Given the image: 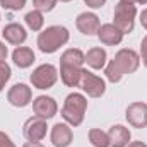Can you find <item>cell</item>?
I'll list each match as a JSON object with an SVG mask.
<instances>
[{"instance_id":"obj_1","label":"cell","mask_w":147,"mask_h":147,"mask_svg":"<svg viewBox=\"0 0 147 147\" xmlns=\"http://www.w3.org/2000/svg\"><path fill=\"white\" fill-rule=\"evenodd\" d=\"M139 65H140V55L130 48H123L115 55L113 60H110L106 63L105 74H106V79L110 82L116 84L121 80L123 75L137 72Z\"/></svg>"},{"instance_id":"obj_2","label":"cell","mask_w":147,"mask_h":147,"mask_svg":"<svg viewBox=\"0 0 147 147\" xmlns=\"http://www.w3.org/2000/svg\"><path fill=\"white\" fill-rule=\"evenodd\" d=\"M70 39V33L65 26H48L38 34V48L41 53H55L65 46Z\"/></svg>"},{"instance_id":"obj_3","label":"cell","mask_w":147,"mask_h":147,"mask_svg":"<svg viewBox=\"0 0 147 147\" xmlns=\"http://www.w3.org/2000/svg\"><path fill=\"white\" fill-rule=\"evenodd\" d=\"M87 110V98L80 92H70L62 106V118L70 127H79L84 121Z\"/></svg>"},{"instance_id":"obj_4","label":"cell","mask_w":147,"mask_h":147,"mask_svg":"<svg viewBox=\"0 0 147 147\" xmlns=\"http://www.w3.org/2000/svg\"><path fill=\"white\" fill-rule=\"evenodd\" d=\"M135 17H137V7L132 2L120 0L115 5V14H113V24L123 33L130 34L135 26Z\"/></svg>"},{"instance_id":"obj_5","label":"cell","mask_w":147,"mask_h":147,"mask_svg":"<svg viewBox=\"0 0 147 147\" xmlns=\"http://www.w3.org/2000/svg\"><path fill=\"white\" fill-rule=\"evenodd\" d=\"M57 80H58V70L51 63H43V65L36 67L33 70V74H31V84H33V87L41 89V91L53 87L57 84Z\"/></svg>"},{"instance_id":"obj_6","label":"cell","mask_w":147,"mask_h":147,"mask_svg":"<svg viewBox=\"0 0 147 147\" xmlns=\"http://www.w3.org/2000/svg\"><path fill=\"white\" fill-rule=\"evenodd\" d=\"M79 87L89 96V98H101L106 92V80L96 74H92L87 69H82Z\"/></svg>"},{"instance_id":"obj_7","label":"cell","mask_w":147,"mask_h":147,"mask_svg":"<svg viewBox=\"0 0 147 147\" xmlns=\"http://www.w3.org/2000/svg\"><path fill=\"white\" fill-rule=\"evenodd\" d=\"M7 101L16 106V108H26L31 101H33V91L28 84L24 82H19V84H14L9 92H7Z\"/></svg>"},{"instance_id":"obj_8","label":"cell","mask_w":147,"mask_h":147,"mask_svg":"<svg viewBox=\"0 0 147 147\" xmlns=\"http://www.w3.org/2000/svg\"><path fill=\"white\" fill-rule=\"evenodd\" d=\"M46 132H48V125H46V120L45 118H39V116H31L26 123H24V128H22V134L24 137L29 140V142H41L45 137H46Z\"/></svg>"},{"instance_id":"obj_9","label":"cell","mask_w":147,"mask_h":147,"mask_svg":"<svg viewBox=\"0 0 147 147\" xmlns=\"http://www.w3.org/2000/svg\"><path fill=\"white\" fill-rule=\"evenodd\" d=\"M125 118L134 128H146L147 127V103L135 101V103L128 105L127 111H125Z\"/></svg>"},{"instance_id":"obj_10","label":"cell","mask_w":147,"mask_h":147,"mask_svg":"<svg viewBox=\"0 0 147 147\" xmlns=\"http://www.w3.org/2000/svg\"><path fill=\"white\" fill-rule=\"evenodd\" d=\"M33 111H34V115L39 116V118L50 120V118H53L57 115L58 105H57V101L51 96L41 94V96H38V98L33 99Z\"/></svg>"},{"instance_id":"obj_11","label":"cell","mask_w":147,"mask_h":147,"mask_svg":"<svg viewBox=\"0 0 147 147\" xmlns=\"http://www.w3.org/2000/svg\"><path fill=\"white\" fill-rule=\"evenodd\" d=\"M75 26L82 34L92 36V34H98V29L101 28V21L94 12H82L77 16Z\"/></svg>"},{"instance_id":"obj_12","label":"cell","mask_w":147,"mask_h":147,"mask_svg":"<svg viewBox=\"0 0 147 147\" xmlns=\"http://www.w3.org/2000/svg\"><path fill=\"white\" fill-rule=\"evenodd\" d=\"M50 140L55 147H69L74 140V132L69 123H57L51 128Z\"/></svg>"},{"instance_id":"obj_13","label":"cell","mask_w":147,"mask_h":147,"mask_svg":"<svg viewBox=\"0 0 147 147\" xmlns=\"http://www.w3.org/2000/svg\"><path fill=\"white\" fill-rule=\"evenodd\" d=\"M2 36L9 45L14 46H21L26 39H28V33L24 29V26H21L19 22H10L2 29Z\"/></svg>"},{"instance_id":"obj_14","label":"cell","mask_w":147,"mask_h":147,"mask_svg":"<svg viewBox=\"0 0 147 147\" xmlns=\"http://www.w3.org/2000/svg\"><path fill=\"white\" fill-rule=\"evenodd\" d=\"M123 33L111 22V24H101V28L98 29V39L103 43V45H108V46H116L123 41Z\"/></svg>"},{"instance_id":"obj_15","label":"cell","mask_w":147,"mask_h":147,"mask_svg":"<svg viewBox=\"0 0 147 147\" xmlns=\"http://www.w3.org/2000/svg\"><path fill=\"white\" fill-rule=\"evenodd\" d=\"M108 135H110V147H127L132 139V134L125 125H113Z\"/></svg>"},{"instance_id":"obj_16","label":"cell","mask_w":147,"mask_h":147,"mask_svg":"<svg viewBox=\"0 0 147 147\" xmlns=\"http://www.w3.org/2000/svg\"><path fill=\"white\" fill-rule=\"evenodd\" d=\"M34 60H36V55L28 46H16V50L12 51V62L19 69H29L34 63Z\"/></svg>"},{"instance_id":"obj_17","label":"cell","mask_w":147,"mask_h":147,"mask_svg":"<svg viewBox=\"0 0 147 147\" xmlns=\"http://www.w3.org/2000/svg\"><path fill=\"white\" fill-rule=\"evenodd\" d=\"M86 63H87L92 70H101V69H105L106 63H108L106 50L101 48V46H94V48H91V50L86 53Z\"/></svg>"},{"instance_id":"obj_18","label":"cell","mask_w":147,"mask_h":147,"mask_svg":"<svg viewBox=\"0 0 147 147\" xmlns=\"http://www.w3.org/2000/svg\"><path fill=\"white\" fill-rule=\"evenodd\" d=\"M84 63H86V53L82 50H79V48H69L60 57V65H69V67L82 69Z\"/></svg>"},{"instance_id":"obj_19","label":"cell","mask_w":147,"mask_h":147,"mask_svg":"<svg viewBox=\"0 0 147 147\" xmlns=\"http://www.w3.org/2000/svg\"><path fill=\"white\" fill-rule=\"evenodd\" d=\"M82 69L79 67H69V65H60V79L67 87H77L80 80Z\"/></svg>"},{"instance_id":"obj_20","label":"cell","mask_w":147,"mask_h":147,"mask_svg":"<svg viewBox=\"0 0 147 147\" xmlns=\"http://www.w3.org/2000/svg\"><path fill=\"white\" fill-rule=\"evenodd\" d=\"M24 21H26V26L31 29V31H41L43 29V26H45V17H43V12L41 10H36V9H33L31 12H28L26 14V17H24Z\"/></svg>"},{"instance_id":"obj_21","label":"cell","mask_w":147,"mask_h":147,"mask_svg":"<svg viewBox=\"0 0 147 147\" xmlns=\"http://www.w3.org/2000/svg\"><path fill=\"white\" fill-rule=\"evenodd\" d=\"M89 142L94 147H110V135H108V132H103L101 128H91Z\"/></svg>"},{"instance_id":"obj_22","label":"cell","mask_w":147,"mask_h":147,"mask_svg":"<svg viewBox=\"0 0 147 147\" xmlns=\"http://www.w3.org/2000/svg\"><path fill=\"white\" fill-rule=\"evenodd\" d=\"M10 75H12V70L9 67L7 62H0V92L3 91L5 84L10 80Z\"/></svg>"},{"instance_id":"obj_23","label":"cell","mask_w":147,"mask_h":147,"mask_svg":"<svg viewBox=\"0 0 147 147\" xmlns=\"http://www.w3.org/2000/svg\"><path fill=\"white\" fill-rule=\"evenodd\" d=\"M0 5H2V9H5V10H12V12H16V10L24 9L26 0H0Z\"/></svg>"},{"instance_id":"obj_24","label":"cell","mask_w":147,"mask_h":147,"mask_svg":"<svg viewBox=\"0 0 147 147\" xmlns=\"http://www.w3.org/2000/svg\"><path fill=\"white\" fill-rule=\"evenodd\" d=\"M58 0H33L34 3V9L36 10H41V12H51L55 9Z\"/></svg>"},{"instance_id":"obj_25","label":"cell","mask_w":147,"mask_h":147,"mask_svg":"<svg viewBox=\"0 0 147 147\" xmlns=\"http://www.w3.org/2000/svg\"><path fill=\"white\" fill-rule=\"evenodd\" d=\"M140 62L147 67V34L142 38V43H140Z\"/></svg>"},{"instance_id":"obj_26","label":"cell","mask_w":147,"mask_h":147,"mask_svg":"<svg viewBox=\"0 0 147 147\" xmlns=\"http://www.w3.org/2000/svg\"><path fill=\"white\" fill-rule=\"evenodd\" d=\"M0 147H16V144L12 142V139L5 132H0Z\"/></svg>"},{"instance_id":"obj_27","label":"cell","mask_w":147,"mask_h":147,"mask_svg":"<svg viewBox=\"0 0 147 147\" xmlns=\"http://www.w3.org/2000/svg\"><path fill=\"white\" fill-rule=\"evenodd\" d=\"M84 3L91 9H101L106 3V0H84Z\"/></svg>"},{"instance_id":"obj_28","label":"cell","mask_w":147,"mask_h":147,"mask_svg":"<svg viewBox=\"0 0 147 147\" xmlns=\"http://www.w3.org/2000/svg\"><path fill=\"white\" fill-rule=\"evenodd\" d=\"M7 55H9V50H7L5 43H2V41H0V62H5Z\"/></svg>"},{"instance_id":"obj_29","label":"cell","mask_w":147,"mask_h":147,"mask_svg":"<svg viewBox=\"0 0 147 147\" xmlns=\"http://www.w3.org/2000/svg\"><path fill=\"white\" fill-rule=\"evenodd\" d=\"M139 21H140L142 28H144V29H147V9H144V10L140 12V16H139Z\"/></svg>"},{"instance_id":"obj_30","label":"cell","mask_w":147,"mask_h":147,"mask_svg":"<svg viewBox=\"0 0 147 147\" xmlns=\"http://www.w3.org/2000/svg\"><path fill=\"white\" fill-rule=\"evenodd\" d=\"M127 147H147V144L144 142H140V140H135V142H130Z\"/></svg>"},{"instance_id":"obj_31","label":"cell","mask_w":147,"mask_h":147,"mask_svg":"<svg viewBox=\"0 0 147 147\" xmlns=\"http://www.w3.org/2000/svg\"><path fill=\"white\" fill-rule=\"evenodd\" d=\"M22 147H45V146H43L41 142H29V140H28Z\"/></svg>"},{"instance_id":"obj_32","label":"cell","mask_w":147,"mask_h":147,"mask_svg":"<svg viewBox=\"0 0 147 147\" xmlns=\"http://www.w3.org/2000/svg\"><path fill=\"white\" fill-rule=\"evenodd\" d=\"M127 2H132V3H140V5H146L147 0H127Z\"/></svg>"},{"instance_id":"obj_33","label":"cell","mask_w":147,"mask_h":147,"mask_svg":"<svg viewBox=\"0 0 147 147\" xmlns=\"http://www.w3.org/2000/svg\"><path fill=\"white\" fill-rule=\"evenodd\" d=\"M60 2H72V0H60Z\"/></svg>"},{"instance_id":"obj_34","label":"cell","mask_w":147,"mask_h":147,"mask_svg":"<svg viewBox=\"0 0 147 147\" xmlns=\"http://www.w3.org/2000/svg\"><path fill=\"white\" fill-rule=\"evenodd\" d=\"M0 19H2V16H0Z\"/></svg>"}]
</instances>
